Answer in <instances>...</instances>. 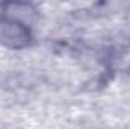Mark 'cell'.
<instances>
[{"label": "cell", "instance_id": "6da1fadb", "mask_svg": "<svg viewBox=\"0 0 130 129\" xmlns=\"http://www.w3.org/2000/svg\"><path fill=\"white\" fill-rule=\"evenodd\" d=\"M33 33L26 18L5 5L0 14V44L11 50H21L32 44Z\"/></svg>", "mask_w": 130, "mask_h": 129}]
</instances>
